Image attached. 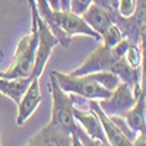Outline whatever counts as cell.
<instances>
[{
  "label": "cell",
  "mask_w": 146,
  "mask_h": 146,
  "mask_svg": "<svg viewBox=\"0 0 146 146\" xmlns=\"http://www.w3.org/2000/svg\"><path fill=\"white\" fill-rule=\"evenodd\" d=\"M50 92L53 100V108H51V120L50 123L58 126L60 129L70 133L73 145H98L95 140H92L86 133H85L80 126L76 123L75 115H73V101L72 95L64 92L58 86V83L53 73H50Z\"/></svg>",
  "instance_id": "6da1fadb"
},
{
  "label": "cell",
  "mask_w": 146,
  "mask_h": 146,
  "mask_svg": "<svg viewBox=\"0 0 146 146\" xmlns=\"http://www.w3.org/2000/svg\"><path fill=\"white\" fill-rule=\"evenodd\" d=\"M32 22H31V34L22 36L18 42V48L13 57V63L6 70L2 72V78H27L31 76L32 67L35 63V51L36 44H38V34H36V22L35 15L31 12Z\"/></svg>",
  "instance_id": "7a4b0ae2"
},
{
  "label": "cell",
  "mask_w": 146,
  "mask_h": 146,
  "mask_svg": "<svg viewBox=\"0 0 146 146\" xmlns=\"http://www.w3.org/2000/svg\"><path fill=\"white\" fill-rule=\"evenodd\" d=\"M51 32L57 38L58 44L63 47H70V41L73 35H86L94 40L101 41V35L95 32L86 22L82 19V16L67 12H53V27Z\"/></svg>",
  "instance_id": "3957f363"
},
{
  "label": "cell",
  "mask_w": 146,
  "mask_h": 146,
  "mask_svg": "<svg viewBox=\"0 0 146 146\" xmlns=\"http://www.w3.org/2000/svg\"><path fill=\"white\" fill-rule=\"evenodd\" d=\"M58 86L67 94H73L76 96H82L85 100H105L108 98L111 92L100 86L96 82L89 79L88 76H72L66 73L53 70L51 72Z\"/></svg>",
  "instance_id": "277c9868"
},
{
  "label": "cell",
  "mask_w": 146,
  "mask_h": 146,
  "mask_svg": "<svg viewBox=\"0 0 146 146\" xmlns=\"http://www.w3.org/2000/svg\"><path fill=\"white\" fill-rule=\"evenodd\" d=\"M136 98L137 96L135 95V92L129 85H126L124 82H120L118 86L111 92V95L105 100H100L98 104L105 114L123 117L127 110L135 104Z\"/></svg>",
  "instance_id": "5b68a950"
},
{
  "label": "cell",
  "mask_w": 146,
  "mask_h": 146,
  "mask_svg": "<svg viewBox=\"0 0 146 146\" xmlns=\"http://www.w3.org/2000/svg\"><path fill=\"white\" fill-rule=\"evenodd\" d=\"M42 102V95L40 89V78H32L29 82V86L27 88L25 94L22 95L21 101L18 102V117L16 124L23 126L31 118V115L36 111Z\"/></svg>",
  "instance_id": "8992f818"
},
{
  "label": "cell",
  "mask_w": 146,
  "mask_h": 146,
  "mask_svg": "<svg viewBox=\"0 0 146 146\" xmlns=\"http://www.w3.org/2000/svg\"><path fill=\"white\" fill-rule=\"evenodd\" d=\"M115 57L111 51L110 47L101 45L98 50H95L82 66H79L78 69H75L73 72H70L69 75L72 76H85L89 75L94 72H101V70H110V67L113 66V63L115 62Z\"/></svg>",
  "instance_id": "52a82bcc"
},
{
  "label": "cell",
  "mask_w": 146,
  "mask_h": 146,
  "mask_svg": "<svg viewBox=\"0 0 146 146\" xmlns=\"http://www.w3.org/2000/svg\"><path fill=\"white\" fill-rule=\"evenodd\" d=\"M73 115H75V120L80 126V129L92 140H95L98 145H108L104 129L101 126V121L91 108H86V111H85V110H80L73 105Z\"/></svg>",
  "instance_id": "ba28073f"
},
{
  "label": "cell",
  "mask_w": 146,
  "mask_h": 146,
  "mask_svg": "<svg viewBox=\"0 0 146 146\" xmlns=\"http://www.w3.org/2000/svg\"><path fill=\"white\" fill-rule=\"evenodd\" d=\"M88 105L98 115V118L101 121V126L104 129V133H105V137L108 140V145H113V146H130L131 145V140L113 123L111 117L101 110L98 100H88Z\"/></svg>",
  "instance_id": "9c48e42d"
},
{
  "label": "cell",
  "mask_w": 146,
  "mask_h": 146,
  "mask_svg": "<svg viewBox=\"0 0 146 146\" xmlns=\"http://www.w3.org/2000/svg\"><path fill=\"white\" fill-rule=\"evenodd\" d=\"M29 146H45V145H53V146H69L73 145L70 133L66 130L60 129L58 126L48 123L45 127H42L36 135H34L28 143Z\"/></svg>",
  "instance_id": "30bf717a"
},
{
  "label": "cell",
  "mask_w": 146,
  "mask_h": 146,
  "mask_svg": "<svg viewBox=\"0 0 146 146\" xmlns=\"http://www.w3.org/2000/svg\"><path fill=\"white\" fill-rule=\"evenodd\" d=\"M80 16L95 32H98L100 35H102L110 28V25L113 23L111 13L107 12L101 5H96V3H92Z\"/></svg>",
  "instance_id": "8fae6325"
},
{
  "label": "cell",
  "mask_w": 146,
  "mask_h": 146,
  "mask_svg": "<svg viewBox=\"0 0 146 146\" xmlns=\"http://www.w3.org/2000/svg\"><path fill=\"white\" fill-rule=\"evenodd\" d=\"M129 129L135 133L145 131V88L139 92L137 98L123 115Z\"/></svg>",
  "instance_id": "7c38bea8"
},
{
  "label": "cell",
  "mask_w": 146,
  "mask_h": 146,
  "mask_svg": "<svg viewBox=\"0 0 146 146\" xmlns=\"http://www.w3.org/2000/svg\"><path fill=\"white\" fill-rule=\"evenodd\" d=\"M31 76L27 78H0V94H3L7 96L9 100H12L15 104H18L22 98V95L25 94L27 88L29 86Z\"/></svg>",
  "instance_id": "4fadbf2b"
},
{
  "label": "cell",
  "mask_w": 146,
  "mask_h": 146,
  "mask_svg": "<svg viewBox=\"0 0 146 146\" xmlns=\"http://www.w3.org/2000/svg\"><path fill=\"white\" fill-rule=\"evenodd\" d=\"M88 76L89 79H92L94 82H96L100 85V86H102L104 89L113 92L117 86L118 83L121 82L120 78L115 75V73L110 72V70H101V72H94V73H89V75H85Z\"/></svg>",
  "instance_id": "5bb4252c"
},
{
  "label": "cell",
  "mask_w": 146,
  "mask_h": 146,
  "mask_svg": "<svg viewBox=\"0 0 146 146\" xmlns=\"http://www.w3.org/2000/svg\"><path fill=\"white\" fill-rule=\"evenodd\" d=\"M124 60L133 67V69H142V63H143V56H142V50L140 47L130 40V44L126 50L124 54Z\"/></svg>",
  "instance_id": "9a60e30c"
},
{
  "label": "cell",
  "mask_w": 146,
  "mask_h": 146,
  "mask_svg": "<svg viewBox=\"0 0 146 146\" xmlns=\"http://www.w3.org/2000/svg\"><path fill=\"white\" fill-rule=\"evenodd\" d=\"M140 2L139 0H117V12L123 19H131L137 13Z\"/></svg>",
  "instance_id": "2e32d148"
},
{
  "label": "cell",
  "mask_w": 146,
  "mask_h": 146,
  "mask_svg": "<svg viewBox=\"0 0 146 146\" xmlns=\"http://www.w3.org/2000/svg\"><path fill=\"white\" fill-rule=\"evenodd\" d=\"M123 38H124V32L120 29V27L114 25V23H111V25H110V28L101 35L102 45L110 47V48L114 47L115 44H118Z\"/></svg>",
  "instance_id": "e0dca14e"
},
{
  "label": "cell",
  "mask_w": 146,
  "mask_h": 146,
  "mask_svg": "<svg viewBox=\"0 0 146 146\" xmlns=\"http://www.w3.org/2000/svg\"><path fill=\"white\" fill-rule=\"evenodd\" d=\"M35 5H36L38 15L47 23V27L51 29V27H53V10L50 9V6H48V2L47 0H35Z\"/></svg>",
  "instance_id": "ac0fdd59"
},
{
  "label": "cell",
  "mask_w": 146,
  "mask_h": 146,
  "mask_svg": "<svg viewBox=\"0 0 146 146\" xmlns=\"http://www.w3.org/2000/svg\"><path fill=\"white\" fill-rule=\"evenodd\" d=\"M94 3V0H70V12L75 15H82L91 5Z\"/></svg>",
  "instance_id": "d6986e66"
},
{
  "label": "cell",
  "mask_w": 146,
  "mask_h": 146,
  "mask_svg": "<svg viewBox=\"0 0 146 146\" xmlns=\"http://www.w3.org/2000/svg\"><path fill=\"white\" fill-rule=\"evenodd\" d=\"M2 60H5V54H3L2 50H0V62H2Z\"/></svg>",
  "instance_id": "ffe728a7"
},
{
  "label": "cell",
  "mask_w": 146,
  "mask_h": 146,
  "mask_svg": "<svg viewBox=\"0 0 146 146\" xmlns=\"http://www.w3.org/2000/svg\"><path fill=\"white\" fill-rule=\"evenodd\" d=\"M0 78H2V72H0Z\"/></svg>",
  "instance_id": "44dd1931"
}]
</instances>
